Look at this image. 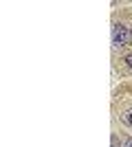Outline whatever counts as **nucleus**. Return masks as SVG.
<instances>
[{
	"label": "nucleus",
	"mask_w": 132,
	"mask_h": 147,
	"mask_svg": "<svg viewBox=\"0 0 132 147\" xmlns=\"http://www.w3.org/2000/svg\"><path fill=\"white\" fill-rule=\"evenodd\" d=\"M130 42H132L130 29L123 26L121 22H117V24L112 26V49L121 51V49H126V46H130Z\"/></svg>",
	"instance_id": "f257e3e1"
},
{
	"label": "nucleus",
	"mask_w": 132,
	"mask_h": 147,
	"mask_svg": "<svg viewBox=\"0 0 132 147\" xmlns=\"http://www.w3.org/2000/svg\"><path fill=\"white\" fill-rule=\"evenodd\" d=\"M121 121L126 123L128 127H132V110H126L123 114H121Z\"/></svg>",
	"instance_id": "f03ea898"
},
{
	"label": "nucleus",
	"mask_w": 132,
	"mask_h": 147,
	"mask_svg": "<svg viewBox=\"0 0 132 147\" xmlns=\"http://www.w3.org/2000/svg\"><path fill=\"white\" fill-rule=\"evenodd\" d=\"M112 147H121V141L117 138V134H112Z\"/></svg>",
	"instance_id": "7ed1b4c3"
},
{
	"label": "nucleus",
	"mask_w": 132,
	"mask_h": 147,
	"mask_svg": "<svg viewBox=\"0 0 132 147\" xmlns=\"http://www.w3.org/2000/svg\"><path fill=\"white\" fill-rule=\"evenodd\" d=\"M123 61L128 64V68H132V53H130V55H126V59H123Z\"/></svg>",
	"instance_id": "20e7f679"
},
{
	"label": "nucleus",
	"mask_w": 132,
	"mask_h": 147,
	"mask_svg": "<svg viewBox=\"0 0 132 147\" xmlns=\"http://www.w3.org/2000/svg\"><path fill=\"white\" fill-rule=\"evenodd\" d=\"M126 147H132V138H128V143H126Z\"/></svg>",
	"instance_id": "39448f33"
}]
</instances>
